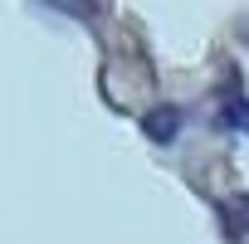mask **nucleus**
<instances>
[{
	"mask_svg": "<svg viewBox=\"0 0 249 244\" xmlns=\"http://www.w3.org/2000/svg\"><path fill=\"white\" fill-rule=\"evenodd\" d=\"M220 122H225V127H244V132H249V103H244V98H234V103H225V112H220Z\"/></svg>",
	"mask_w": 249,
	"mask_h": 244,
	"instance_id": "7ed1b4c3",
	"label": "nucleus"
},
{
	"mask_svg": "<svg viewBox=\"0 0 249 244\" xmlns=\"http://www.w3.org/2000/svg\"><path fill=\"white\" fill-rule=\"evenodd\" d=\"M176 127H181V112H176L171 103H166V107H157V112L147 117V137H152V142H161V147H166V142H176Z\"/></svg>",
	"mask_w": 249,
	"mask_h": 244,
	"instance_id": "f257e3e1",
	"label": "nucleus"
},
{
	"mask_svg": "<svg viewBox=\"0 0 249 244\" xmlns=\"http://www.w3.org/2000/svg\"><path fill=\"white\" fill-rule=\"evenodd\" d=\"M220 215H225V234H249V195H234V200H225L220 205Z\"/></svg>",
	"mask_w": 249,
	"mask_h": 244,
	"instance_id": "f03ea898",
	"label": "nucleus"
}]
</instances>
